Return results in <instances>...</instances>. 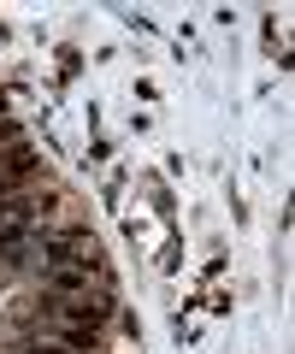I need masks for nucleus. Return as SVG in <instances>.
<instances>
[{
  "mask_svg": "<svg viewBox=\"0 0 295 354\" xmlns=\"http://www.w3.org/2000/svg\"><path fill=\"white\" fill-rule=\"evenodd\" d=\"M59 348H77V354H101V330H95V325H65V330H59Z\"/></svg>",
  "mask_w": 295,
  "mask_h": 354,
  "instance_id": "7ed1b4c3",
  "label": "nucleus"
},
{
  "mask_svg": "<svg viewBox=\"0 0 295 354\" xmlns=\"http://www.w3.org/2000/svg\"><path fill=\"white\" fill-rule=\"evenodd\" d=\"M24 354H65L59 342H41V348H24Z\"/></svg>",
  "mask_w": 295,
  "mask_h": 354,
  "instance_id": "39448f33",
  "label": "nucleus"
},
{
  "mask_svg": "<svg viewBox=\"0 0 295 354\" xmlns=\"http://www.w3.org/2000/svg\"><path fill=\"white\" fill-rule=\"evenodd\" d=\"M30 171H36V148H24V142H18V148H6V160H0V183L12 189V183H24Z\"/></svg>",
  "mask_w": 295,
  "mask_h": 354,
  "instance_id": "f03ea898",
  "label": "nucleus"
},
{
  "mask_svg": "<svg viewBox=\"0 0 295 354\" xmlns=\"http://www.w3.org/2000/svg\"><path fill=\"white\" fill-rule=\"evenodd\" d=\"M48 295H59V301L89 295V272H77V266H48Z\"/></svg>",
  "mask_w": 295,
  "mask_h": 354,
  "instance_id": "f257e3e1",
  "label": "nucleus"
},
{
  "mask_svg": "<svg viewBox=\"0 0 295 354\" xmlns=\"http://www.w3.org/2000/svg\"><path fill=\"white\" fill-rule=\"evenodd\" d=\"M18 136V124H12V118H0V142H12Z\"/></svg>",
  "mask_w": 295,
  "mask_h": 354,
  "instance_id": "20e7f679",
  "label": "nucleus"
}]
</instances>
